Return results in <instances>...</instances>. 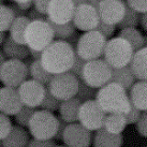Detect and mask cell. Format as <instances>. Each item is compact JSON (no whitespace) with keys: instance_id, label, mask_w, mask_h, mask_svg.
<instances>
[{"instance_id":"6da1fadb","label":"cell","mask_w":147,"mask_h":147,"mask_svg":"<svg viewBox=\"0 0 147 147\" xmlns=\"http://www.w3.org/2000/svg\"><path fill=\"white\" fill-rule=\"evenodd\" d=\"M74 58L75 51L65 40H56L42 51L40 61L47 72L58 74L70 71Z\"/></svg>"},{"instance_id":"7a4b0ae2","label":"cell","mask_w":147,"mask_h":147,"mask_svg":"<svg viewBox=\"0 0 147 147\" xmlns=\"http://www.w3.org/2000/svg\"><path fill=\"white\" fill-rule=\"evenodd\" d=\"M94 100L105 114H126L131 106L127 90L116 83L98 88Z\"/></svg>"},{"instance_id":"3957f363","label":"cell","mask_w":147,"mask_h":147,"mask_svg":"<svg viewBox=\"0 0 147 147\" xmlns=\"http://www.w3.org/2000/svg\"><path fill=\"white\" fill-rule=\"evenodd\" d=\"M134 51L129 42L120 37L111 38L106 40L103 59L111 68H123L129 65Z\"/></svg>"},{"instance_id":"277c9868","label":"cell","mask_w":147,"mask_h":147,"mask_svg":"<svg viewBox=\"0 0 147 147\" xmlns=\"http://www.w3.org/2000/svg\"><path fill=\"white\" fill-rule=\"evenodd\" d=\"M29 132L36 140H53L57 133L58 117L47 111H36L28 123Z\"/></svg>"},{"instance_id":"5b68a950","label":"cell","mask_w":147,"mask_h":147,"mask_svg":"<svg viewBox=\"0 0 147 147\" xmlns=\"http://www.w3.org/2000/svg\"><path fill=\"white\" fill-rule=\"evenodd\" d=\"M25 44L29 49L43 51L54 41V32L47 21L29 22L24 34Z\"/></svg>"},{"instance_id":"8992f818","label":"cell","mask_w":147,"mask_h":147,"mask_svg":"<svg viewBox=\"0 0 147 147\" xmlns=\"http://www.w3.org/2000/svg\"><path fill=\"white\" fill-rule=\"evenodd\" d=\"M105 43L106 39L96 29L86 31L78 38L75 54L86 61L98 59L102 57Z\"/></svg>"},{"instance_id":"52a82bcc","label":"cell","mask_w":147,"mask_h":147,"mask_svg":"<svg viewBox=\"0 0 147 147\" xmlns=\"http://www.w3.org/2000/svg\"><path fill=\"white\" fill-rule=\"evenodd\" d=\"M112 68L104 59L98 58L85 62L82 72L83 82L90 87L100 88L110 82Z\"/></svg>"},{"instance_id":"ba28073f","label":"cell","mask_w":147,"mask_h":147,"mask_svg":"<svg viewBox=\"0 0 147 147\" xmlns=\"http://www.w3.org/2000/svg\"><path fill=\"white\" fill-rule=\"evenodd\" d=\"M78 80L71 72L53 74L47 84V89L55 98L60 101L75 97L78 88Z\"/></svg>"},{"instance_id":"9c48e42d","label":"cell","mask_w":147,"mask_h":147,"mask_svg":"<svg viewBox=\"0 0 147 147\" xmlns=\"http://www.w3.org/2000/svg\"><path fill=\"white\" fill-rule=\"evenodd\" d=\"M29 76V69L23 60L8 59L0 67V82L5 87L17 88Z\"/></svg>"},{"instance_id":"30bf717a","label":"cell","mask_w":147,"mask_h":147,"mask_svg":"<svg viewBox=\"0 0 147 147\" xmlns=\"http://www.w3.org/2000/svg\"><path fill=\"white\" fill-rule=\"evenodd\" d=\"M106 114L96 102V100H89L81 103L78 110V121L89 131H97L103 127Z\"/></svg>"},{"instance_id":"8fae6325","label":"cell","mask_w":147,"mask_h":147,"mask_svg":"<svg viewBox=\"0 0 147 147\" xmlns=\"http://www.w3.org/2000/svg\"><path fill=\"white\" fill-rule=\"evenodd\" d=\"M23 105L36 109L44 98L46 87L34 80H26L16 88Z\"/></svg>"},{"instance_id":"7c38bea8","label":"cell","mask_w":147,"mask_h":147,"mask_svg":"<svg viewBox=\"0 0 147 147\" xmlns=\"http://www.w3.org/2000/svg\"><path fill=\"white\" fill-rule=\"evenodd\" d=\"M71 22L73 23L75 29L86 32L97 28L100 18L98 15V11L96 9L89 4L84 3L75 7Z\"/></svg>"},{"instance_id":"4fadbf2b","label":"cell","mask_w":147,"mask_h":147,"mask_svg":"<svg viewBox=\"0 0 147 147\" xmlns=\"http://www.w3.org/2000/svg\"><path fill=\"white\" fill-rule=\"evenodd\" d=\"M92 135L80 123H68L65 127L61 141L67 147H89Z\"/></svg>"},{"instance_id":"5bb4252c","label":"cell","mask_w":147,"mask_h":147,"mask_svg":"<svg viewBox=\"0 0 147 147\" xmlns=\"http://www.w3.org/2000/svg\"><path fill=\"white\" fill-rule=\"evenodd\" d=\"M74 4L71 0H51L47 7V21L54 24H65L72 21Z\"/></svg>"},{"instance_id":"9a60e30c","label":"cell","mask_w":147,"mask_h":147,"mask_svg":"<svg viewBox=\"0 0 147 147\" xmlns=\"http://www.w3.org/2000/svg\"><path fill=\"white\" fill-rule=\"evenodd\" d=\"M126 3L123 0H100L98 15L100 21L110 25H116L121 21Z\"/></svg>"},{"instance_id":"2e32d148","label":"cell","mask_w":147,"mask_h":147,"mask_svg":"<svg viewBox=\"0 0 147 147\" xmlns=\"http://www.w3.org/2000/svg\"><path fill=\"white\" fill-rule=\"evenodd\" d=\"M23 106L16 88H0V112L7 116H14Z\"/></svg>"},{"instance_id":"e0dca14e","label":"cell","mask_w":147,"mask_h":147,"mask_svg":"<svg viewBox=\"0 0 147 147\" xmlns=\"http://www.w3.org/2000/svg\"><path fill=\"white\" fill-rule=\"evenodd\" d=\"M147 49H142L135 51L133 53V56L129 62V68H130L132 74L134 75L135 80L138 81H146L147 80Z\"/></svg>"},{"instance_id":"ac0fdd59","label":"cell","mask_w":147,"mask_h":147,"mask_svg":"<svg viewBox=\"0 0 147 147\" xmlns=\"http://www.w3.org/2000/svg\"><path fill=\"white\" fill-rule=\"evenodd\" d=\"M91 143L94 147H121L123 143V134L107 132L105 129H99L94 132Z\"/></svg>"},{"instance_id":"d6986e66","label":"cell","mask_w":147,"mask_h":147,"mask_svg":"<svg viewBox=\"0 0 147 147\" xmlns=\"http://www.w3.org/2000/svg\"><path fill=\"white\" fill-rule=\"evenodd\" d=\"M29 143V133L25 128L12 126L9 134L1 141L2 147H27Z\"/></svg>"},{"instance_id":"ffe728a7","label":"cell","mask_w":147,"mask_h":147,"mask_svg":"<svg viewBox=\"0 0 147 147\" xmlns=\"http://www.w3.org/2000/svg\"><path fill=\"white\" fill-rule=\"evenodd\" d=\"M2 54L9 59L25 60L29 57V49L27 45L20 44L13 41L10 37H7L2 43Z\"/></svg>"},{"instance_id":"44dd1931","label":"cell","mask_w":147,"mask_h":147,"mask_svg":"<svg viewBox=\"0 0 147 147\" xmlns=\"http://www.w3.org/2000/svg\"><path fill=\"white\" fill-rule=\"evenodd\" d=\"M129 100L130 103L141 112H145L147 110V83L146 81H138L131 86Z\"/></svg>"},{"instance_id":"7402d4cb","label":"cell","mask_w":147,"mask_h":147,"mask_svg":"<svg viewBox=\"0 0 147 147\" xmlns=\"http://www.w3.org/2000/svg\"><path fill=\"white\" fill-rule=\"evenodd\" d=\"M80 106H81V102L76 97L60 101V104L58 107L59 115H60L59 117L68 123H78Z\"/></svg>"},{"instance_id":"603a6c76","label":"cell","mask_w":147,"mask_h":147,"mask_svg":"<svg viewBox=\"0 0 147 147\" xmlns=\"http://www.w3.org/2000/svg\"><path fill=\"white\" fill-rule=\"evenodd\" d=\"M135 78L131 72L129 65L123 68H112L111 78L109 83H116L123 87L126 90H129L131 86L134 84Z\"/></svg>"},{"instance_id":"cb8c5ba5","label":"cell","mask_w":147,"mask_h":147,"mask_svg":"<svg viewBox=\"0 0 147 147\" xmlns=\"http://www.w3.org/2000/svg\"><path fill=\"white\" fill-rule=\"evenodd\" d=\"M118 37L125 39L129 42L133 51L146 47V36H143L142 32L136 28H123L120 29Z\"/></svg>"},{"instance_id":"d4e9b609","label":"cell","mask_w":147,"mask_h":147,"mask_svg":"<svg viewBox=\"0 0 147 147\" xmlns=\"http://www.w3.org/2000/svg\"><path fill=\"white\" fill-rule=\"evenodd\" d=\"M126 127L127 121L123 114H106L102 128L111 133L121 134Z\"/></svg>"},{"instance_id":"484cf974","label":"cell","mask_w":147,"mask_h":147,"mask_svg":"<svg viewBox=\"0 0 147 147\" xmlns=\"http://www.w3.org/2000/svg\"><path fill=\"white\" fill-rule=\"evenodd\" d=\"M29 22L30 21H29V18L27 16L15 17L12 25H11V27L9 29V31H10V36L9 37L11 38L13 41L17 42L20 44H25L24 34L26 27L29 24Z\"/></svg>"},{"instance_id":"4316f807","label":"cell","mask_w":147,"mask_h":147,"mask_svg":"<svg viewBox=\"0 0 147 147\" xmlns=\"http://www.w3.org/2000/svg\"><path fill=\"white\" fill-rule=\"evenodd\" d=\"M29 75L31 80H34L37 82L41 83L43 85H47L53 74L47 72L43 68L40 60H32L30 65H29Z\"/></svg>"},{"instance_id":"83f0119b","label":"cell","mask_w":147,"mask_h":147,"mask_svg":"<svg viewBox=\"0 0 147 147\" xmlns=\"http://www.w3.org/2000/svg\"><path fill=\"white\" fill-rule=\"evenodd\" d=\"M140 18H141V13L134 11L133 9H131L130 7H128L126 4L123 18L118 24L116 25V27H118L120 29L136 28V26H139L140 24Z\"/></svg>"},{"instance_id":"f1b7e54d","label":"cell","mask_w":147,"mask_h":147,"mask_svg":"<svg viewBox=\"0 0 147 147\" xmlns=\"http://www.w3.org/2000/svg\"><path fill=\"white\" fill-rule=\"evenodd\" d=\"M49 23L53 29L54 39H57V40H65L75 31V27H74L72 22L65 23V24H54L51 22H49Z\"/></svg>"},{"instance_id":"f546056e","label":"cell","mask_w":147,"mask_h":147,"mask_svg":"<svg viewBox=\"0 0 147 147\" xmlns=\"http://www.w3.org/2000/svg\"><path fill=\"white\" fill-rule=\"evenodd\" d=\"M97 88L94 87H90L86 83H84L82 80L78 81V92L75 94V97L80 100V102H86V101H89V100H94L96 98V94H97Z\"/></svg>"},{"instance_id":"4dcf8cb0","label":"cell","mask_w":147,"mask_h":147,"mask_svg":"<svg viewBox=\"0 0 147 147\" xmlns=\"http://www.w3.org/2000/svg\"><path fill=\"white\" fill-rule=\"evenodd\" d=\"M14 14L9 5L0 4V32L8 31L13 21H14Z\"/></svg>"},{"instance_id":"1f68e13d","label":"cell","mask_w":147,"mask_h":147,"mask_svg":"<svg viewBox=\"0 0 147 147\" xmlns=\"http://www.w3.org/2000/svg\"><path fill=\"white\" fill-rule=\"evenodd\" d=\"M34 112H36V109L23 105L21 107V110L14 115V116H15V121H16V123L18 126L23 127V128L28 127L29 120H30V118H31V116H32V114Z\"/></svg>"},{"instance_id":"d6a6232c","label":"cell","mask_w":147,"mask_h":147,"mask_svg":"<svg viewBox=\"0 0 147 147\" xmlns=\"http://www.w3.org/2000/svg\"><path fill=\"white\" fill-rule=\"evenodd\" d=\"M59 104H60V100H58L57 98H55L53 94L49 91V89L46 88L44 98H43L41 104H40V107H41L43 111H47V112L54 113V112L58 111Z\"/></svg>"},{"instance_id":"836d02e7","label":"cell","mask_w":147,"mask_h":147,"mask_svg":"<svg viewBox=\"0 0 147 147\" xmlns=\"http://www.w3.org/2000/svg\"><path fill=\"white\" fill-rule=\"evenodd\" d=\"M11 128H12V123L9 116L0 112V141H2L9 134Z\"/></svg>"},{"instance_id":"e575fe53","label":"cell","mask_w":147,"mask_h":147,"mask_svg":"<svg viewBox=\"0 0 147 147\" xmlns=\"http://www.w3.org/2000/svg\"><path fill=\"white\" fill-rule=\"evenodd\" d=\"M96 30L101 33L106 40H109V39H111L112 36L115 33L116 26H115V25L105 24V23H103V22L100 21L99 22L98 26H97V28H96Z\"/></svg>"},{"instance_id":"d590c367","label":"cell","mask_w":147,"mask_h":147,"mask_svg":"<svg viewBox=\"0 0 147 147\" xmlns=\"http://www.w3.org/2000/svg\"><path fill=\"white\" fill-rule=\"evenodd\" d=\"M86 60L82 59L81 57H78V55L75 54V58H74L73 65L71 67L69 72L73 74L74 76H76L78 80L82 78V72H83V68H84V65H85Z\"/></svg>"},{"instance_id":"8d00e7d4","label":"cell","mask_w":147,"mask_h":147,"mask_svg":"<svg viewBox=\"0 0 147 147\" xmlns=\"http://www.w3.org/2000/svg\"><path fill=\"white\" fill-rule=\"evenodd\" d=\"M126 4L139 13H147V0H126Z\"/></svg>"},{"instance_id":"74e56055","label":"cell","mask_w":147,"mask_h":147,"mask_svg":"<svg viewBox=\"0 0 147 147\" xmlns=\"http://www.w3.org/2000/svg\"><path fill=\"white\" fill-rule=\"evenodd\" d=\"M141 114H142V113H141V111L131 104L129 111L127 112L126 114H123L125 115V118H126L127 125H132V123H136V121H138V119L140 118Z\"/></svg>"},{"instance_id":"f35d334b","label":"cell","mask_w":147,"mask_h":147,"mask_svg":"<svg viewBox=\"0 0 147 147\" xmlns=\"http://www.w3.org/2000/svg\"><path fill=\"white\" fill-rule=\"evenodd\" d=\"M136 125V130L139 132V134L143 138H146L147 135V114H146V111L143 112L140 118L138 119V121L135 123Z\"/></svg>"},{"instance_id":"ab89813d","label":"cell","mask_w":147,"mask_h":147,"mask_svg":"<svg viewBox=\"0 0 147 147\" xmlns=\"http://www.w3.org/2000/svg\"><path fill=\"white\" fill-rule=\"evenodd\" d=\"M55 142L54 140H29L27 147H54Z\"/></svg>"},{"instance_id":"60d3db41","label":"cell","mask_w":147,"mask_h":147,"mask_svg":"<svg viewBox=\"0 0 147 147\" xmlns=\"http://www.w3.org/2000/svg\"><path fill=\"white\" fill-rule=\"evenodd\" d=\"M26 16L28 17L30 22H33V21H47V16H46V14H43V13L39 12V11H38V10H36L34 8L31 9V10H29Z\"/></svg>"},{"instance_id":"b9f144b4","label":"cell","mask_w":147,"mask_h":147,"mask_svg":"<svg viewBox=\"0 0 147 147\" xmlns=\"http://www.w3.org/2000/svg\"><path fill=\"white\" fill-rule=\"evenodd\" d=\"M49 1H51V0H32V4H33V7H34V9L38 10L39 12L43 13V14H46Z\"/></svg>"},{"instance_id":"7bdbcfd3","label":"cell","mask_w":147,"mask_h":147,"mask_svg":"<svg viewBox=\"0 0 147 147\" xmlns=\"http://www.w3.org/2000/svg\"><path fill=\"white\" fill-rule=\"evenodd\" d=\"M67 125H68L67 121H65V120L62 118H60V117H58V129H57V133H56L54 139H56V140L62 139V134H63V131H65Z\"/></svg>"},{"instance_id":"ee69618b","label":"cell","mask_w":147,"mask_h":147,"mask_svg":"<svg viewBox=\"0 0 147 147\" xmlns=\"http://www.w3.org/2000/svg\"><path fill=\"white\" fill-rule=\"evenodd\" d=\"M9 7H10L11 10H12V12H13V14H14V16L15 17L26 16V15H27V13H28V12H26V11H24V10H22V9L18 7V4H17L16 2H12Z\"/></svg>"},{"instance_id":"f6af8a7d","label":"cell","mask_w":147,"mask_h":147,"mask_svg":"<svg viewBox=\"0 0 147 147\" xmlns=\"http://www.w3.org/2000/svg\"><path fill=\"white\" fill-rule=\"evenodd\" d=\"M78 38H80V34H78L76 31H74L70 37H68L65 39V41L75 51V47H76V44H78Z\"/></svg>"},{"instance_id":"bcb514c9","label":"cell","mask_w":147,"mask_h":147,"mask_svg":"<svg viewBox=\"0 0 147 147\" xmlns=\"http://www.w3.org/2000/svg\"><path fill=\"white\" fill-rule=\"evenodd\" d=\"M42 52L41 51H34V49H29V56L32 60H40L41 59Z\"/></svg>"},{"instance_id":"7dc6e473","label":"cell","mask_w":147,"mask_h":147,"mask_svg":"<svg viewBox=\"0 0 147 147\" xmlns=\"http://www.w3.org/2000/svg\"><path fill=\"white\" fill-rule=\"evenodd\" d=\"M141 27L143 28L144 31L147 30V14L146 13H142L141 14V18H140V24Z\"/></svg>"},{"instance_id":"c3c4849f","label":"cell","mask_w":147,"mask_h":147,"mask_svg":"<svg viewBox=\"0 0 147 147\" xmlns=\"http://www.w3.org/2000/svg\"><path fill=\"white\" fill-rule=\"evenodd\" d=\"M17 3V2H16ZM18 4V7L22 9V10H24L26 12H28L30 8H31V5H32V1H27V2H20Z\"/></svg>"},{"instance_id":"681fc988","label":"cell","mask_w":147,"mask_h":147,"mask_svg":"<svg viewBox=\"0 0 147 147\" xmlns=\"http://www.w3.org/2000/svg\"><path fill=\"white\" fill-rule=\"evenodd\" d=\"M87 4L91 5L92 8H94L96 10H98L99 8V3H100V0H87Z\"/></svg>"},{"instance_id":"f907efd6","label":"cell","mask_w":147,"mask_h":147,"mask_svg":"<svg viewBox=\"0 0 147 147\" xmlns=\"http://www.w3.org/2000/svg\"><path fill=\"white\" fill-rule=\"evenodd\" d=\"M71 1L74 4V7H78V5H81V4H84L87 2V0H71Z\"/></svg>"},{"instance_id":"816d5d0a","label":"cell","mask_w":147,"mask_h":147,"mask_svg":"<svg viewBox=\"0 0 147 147\" xmlns=\"http://www.w3.org/2000/svg\"><path fill=\"white\" fill-rule=\"evenodd\" d=\"M4 39H5V34H4V32H0V46L2 45Z\"/></svg>"},{"instance_id":"f5cc1de1","label":"cell","mask_w":147,"mask_h":147,"mask_svg":"<svg viewBox=\"0 0 147 147\" xmlns=\"http://www.w3.org/2000/svg\"><path fill=\"white\" fill-rule=\"evenodd\" d=\"M4 60H5V57L3 56V54H2V52L0 51V67H1V65L3 63Z\"/></svg>"},{"instance_id":"db71d44e","label":"cell","mask_w":147,"mask_h":147,"mask_svg":"<svg viewBox=\"0 0 147 147\" xmlns=\"http://www.w3.org/2000/svg\"><path fill=\"white\" fill-rule=\"evenodd\" d=\"M10 1H12V2H17V3H20V2H27V1H32V0H10Z\"/></svg>"},{"instance_id":"11a10c76","label":"cell","mask_w":147,"mask_h":147,"mask_svg":"<svg viewBox=\"0 0 147 147\" xmlns=\"http://www.w3.org/2000/svg\"><path fill=\"white\" fill-rule=\"evenodd\" d=\"M3 1L4 0H0V4H3Z\"/></svg>"},{"instance_id":"9f6ffc18","label":"cell","mask_w":147,"mask_h":147,"mask_svg":"<svg viewBox=\"0 0 147 147\" xmlns=\"http://www.w3.org/2000/svg\"><path fill=\"white\" fill-rule=\"evenodd\" d=\"M54 147H67V146H57V145H55Z\"/></svg>"},{"instance_id":"6f0895ef","label":"cell","mask_w":147,"mask_h":147,"mask_svg":"<svg viewBox=\"0 0 147 147\" xmlns=\"http://www.w3.org/2000/svg\"><path fill=\"white\" fill-rule=\"evenodd\" d=\"M0 147H2V146H1V141H0Z\"/></svg>"}]
</instances>
